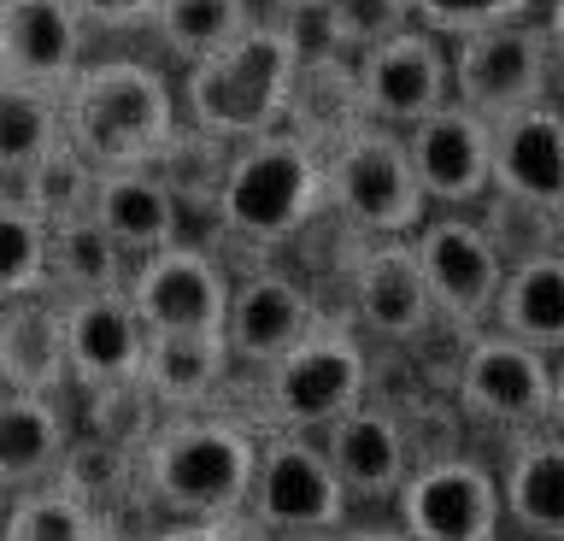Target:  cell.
Segmentation results:
<instances>
[{
    "instance_id": "cell-13",
    "label": "cell",
    "mask_w": 564,
    "mask_h": 541,
    "mask_svg": "<svg viewBox=\"0 0 564 541\" xmlns=\"http://www.w3.org/2000/svg\"><path fill=\"white\" fill-rule=\"evenodd\" d=\"M352 89H359V112L370 125L405 136L453 100V47L430 36L423 24H405L400 36L365 47L352 59Z\"/></svg>"
},
{
    "instance_id": "cell-44",
    "label": "cell",
    "mask_w": 564,
    "mask_h": 541,
    "mask_svg": "<svg viewBox=\"0 0 564 541\" xmlns=\"http://www.w3.org/2000/svg\"><path fill=\"white\" fill-rule=\"evenodd\" d=\"M7 512H12V488L0 483V530H7Z\"/></svg>"
},
{
    "instance_id": "cell-32",
    "label": "cell",
    "mask_w": 564,
    "mask_h": 541,
    "mask_svg": "<svg viewBox=\"0 0 564 541\" xmlns=\"http://www.w3.org/2000/svg\"><path fill=\"white\" fill-rule=\"evenodd\" d=\"M135 470H141V453L118 447V442H100V435H70L59 470H53V483L70 488L77 500H88L95 512L106 518L123 495H135Z\"/></svg>"
},
{
    "instance_id": "cell-38",
    "label": "cell",
    "mask_w": 564,
    "mask_h": 541,
    "mask_svg": "<svg viewBox=\"0 0 564 541\" xmlns=\"http://www.w3.org/2000/svg\"><path fill=\"white\" fill-rule=\"evenodd\" d=\"M148 541H247V518H212V523L171 518V523H159Z\"/></svg>"
},
{
    "instance_id": "cell-46",
    "label": "cell",
    "mask_w": 564,
    "mask_h": 541,
    "mask_svg": "<svg viewBox=\"0 0 564 541\" xmlns=\"http://www.w3.org/2000/svg\"><path fill=\"white\" fill-rule=\"evenodd\" d=\"M558 100H564V95H558Z\"/></svg>"
},
{
    "instance_id": "cell-15",
    "label": "cell",
    "mask_w": 564,
    "mask_h": 541,
    "mask_svg": "<svg viewBox=\"0 0 564 541\" xmlns=\"http://www.w3.org/2000/svg\"><path fill=\"white\" fill-rule=\"evenodd\" d=\"M405 153L430 213H476L494 195V125L458 100L405 130Z\"/></svg>"
},
{
    "instance_id": "cell-36",
    "label": "cell",
    "mask_w": 564,
    "mask_h": 541,
    "mask_svg": "<svg viewBox=\"0 0 564 541\" xmlns=\"http://www.w3.org/2000/svg\"><path fill=\"white\" fill-rule=\"evenodd\" d=\"M535 12H541V0H412V24H423L441 42H465L476 30L535 19Z\"/></svg>"
},
{
    "instance_id": "cell-16",
    "label": "cell",
    "mask_w": 564,
    "mask_h": 541,
    "mask_svg": "<svg viewBox=\"0 0 564 541\" xmlns=\"http://www.w3.org/2000/svg\"><path fill=\"white\" fill-rule=\"evenodd\" d=\"M329 312L317 306V294L282 266H253L247 277H236L229 294V318H224V342L236 371H264L276 365L289 347H300L324 324Z\"/></svg>"
},
{
    "instance_id": "cell-33",
    "label": "cell",
    "mask_w": 564,
    "mask_h": 541,
    "mask_svg": "<svg viewBox=\"0 0 564 541\" xmlns=\"http://www.w3.org/2000/svg\"><path fill=\"white\" fill-rule=\"evenodd\" d=\"M47 294V224L18 195H0V306Z\"/></svg>"
},
{
    "instance_id": "cell-39",
    "label": "cell",
    "mask_w": 564,
    "mask_h": 541,
    "mask_svg": "<svg viewBox=\"0 0 564 541\" xmlns=\"http://www.w3.org/2000/svg\"><path fill=\"white\" fill-rule=\"evenodd\" d=\"M341 541H417V535L405 530L400 518H370V523L347 518V523H341Z\"/></svg>"
},
{
    "instance_id": "cell-23",
    "label": "cell",
    "mask_w": 564,
    "mask_h": 541,
    "mask_svg": "<svg viewBox=\"0 0 564 541\" xmlns=\"http://www.w3.org/2000/svg\"><path fill=\"white\" fill-rule=\"evenodd\" d=\"M70 382L65 365V301L59 294H24L0 306V389L59 394Z\"/></svg>"
},
{
    "instance_id": "cell-17",
    "label": "cell",
    "mask_w": 564,
    "mask_h": 541,
    "mask_svg": "<svg viewBox=\"0 0 564 541\" xmlns=\"http://www.w3.org/2000/svg\"><path fill=\"white\" fill-rule=\"evenodd\" d=\"M317 442L329 447V465L352 506H394L400 500L405 477H412V442H405V424L388 400L370 394L365 407H352Z\"/></svg>"
},
{
    "instance_id": "cell-11",
    "label": "cell",
    "mask_w": 564,
    "mask_h": 541,
    "mask_svg": "<svg viewBox=\"0 0 564 541\" xmlns=\"http://www.w3.org/2000/svg\"><path fill=\"white\" fill-rule=\"evenodd\" d=\"M412 253L423 266V283H430V301L441 312V324H447L453 336L488 329L500 283H506V259L488 241L482 218L476 213H430L412 236Z\"/></svg>"
},
{
    "instance_id": "cell-31",
    "label": "cell",
    "mask_w": 564,
    "mask_h": 541,
    "mask_svg": "<svg viewBox=\"0 0 564 541\" xmlns=\"http://www.w3.org/2000/svg\"><path fill=\"white\" fill-rule=\"evenodd\" d=\"M0 541H106V518L59 483H35L12 495Z\"/></svg>"
},
{
    "instance_id": "cell-21",
    "label": "cell",
    "mask_w": 564,
    "mask_h": 541,
    "mask_svg": "<svg viewBox=\"0 0 564 541\" xmlns=\"http://www.w3.org/2000/svg\"><path fill=\"white\" fill-rule=\"evenodd\" d=\"M183 213H188L183 195L159 177V165L100 171L95 218L130 259H148V253H165V248H176V241H188L183 236Z\"/></svg>"
},
{
    "instance_id": "cell-22",
    "label": "cell",
    "mask_w": 564,
    "mask_h": 541,
    "mask_svg": "<svg viewBox=\"0 0 564 541\" xmlns=\"http://www.w3.org/2000/svg\"><path fill=\"white\" fill-rule=\"evenodd\" d=\"M494 470H500L506 530L564 541V424L511 435Z\"/></svg>"
},
{
    "instance_id": "cell-19",
    "label": "cell",
    "mask_w": 564,
    "mask_h": 541,
    "mask_svg": "<svg viewBox=\"0 0 564 541\" xmlns=\"http://www.w3.org/2000/svg\"><path fill=\"white\" fill-rule=\"evenodd\" d=\"M141 359H148V324L135 318L123 289L65 301V365L83 394L112 389V382H135Z\"/></svg>"
},
{
    "instance_id": "cell-43",
    "label": "cell",
    "mask_w": 564,
    "mask_h": 541,
    "mask_svg": "<svg viewBox=\"0 0 564 541\" xmlns=\"http://www.w3.org/2000/svg\"><path fill=\"white\" fill-rule=\"evenodd\" d=\"M553 424H564V354L553 359Z\"/></svg>"
},
{
    "instance_id": "cell-45",
    "label": "cell",
    "mask_w": 564,
    "mask_h": 541,
    "mask_svg": "<svg viewBox=\"0 0 564 541\" xmlns=\"http://www.w3.org/2000/svg\"><path fill=\"white\" fill-rule=\"evenodd\" d=\"M500 541H546V535H518V530H506Z\"/></svg>"
},
{
    "instance_id": "cell-42",
    "label": "cell",
    "mask_w": 564,
    "mask_h": 541,
    "mask_svg": "<svg viewBox=\"0 0 564 541\" xmlns=\"http://www.w3.org/2000/svg\"><path fill=\"white\" fill-rule=\"evenodd\" d=\"M247 541H341V530H259V523H247Z\"/></svg>"
},
{
    "instance_id": "cell-34",
    "label": "cell",
    "mask_w": 564,
    "mask_h": 541,
    "mask_svg": "<svg viewBox=\"0 0 564 541\" xmlns=\"http://www.w3.org/2000/svg\"><path fill=\"white\" fill-rule=\"evenodd\" d=\"M405 24H412V0H329L306 30H317V47L359 59L365 47L400 36Z\"/></svg>"
},
{
    "instance_id": "cell-5",
    "label": "cell",
    "mask_w": 564,
    "mask_h": 541,
    "mask_svg": "<svg viewBox=\"0 0 564 541\" xmlns=\"http://www.w3.org/2000/svg\"><path fill=\"white\" fill-rule=\"evenodd\" d=\"M253 377V407H247V424L259 435L264 430H294V435H324L329 424H341L352 407L370 400V382H377V359H370V342L352 329L347 318H324L300 347H289L276 365Z\"/></svg>"
},
{
    "instance_id": "cell-41",
    "label": "cell",
    "mask_w": 564,
    "mask_h": 541,
    "mask_svg": "<svg viewBox=\"0 0 564 541\" xmlns=\"http://www.w3.org/2000/svg\"><path fill=\"white\" fill-rule=\"evenodd\" d=\"M264 12H276V19H300V24H312L317 12L329 7V0H259Z\"/></svg>"
},
{
    "instance_id": "cell-10",
    "label": "cell",
    "mask_w": 564,
    "mask_h": 541,
    "mask_svg": "<svg viewBox=\"0 0 564 541\" xmlns=\"http://www.w3.org/2000/svg\"><path fill=\"white\" fill-rule=\"evenodd\" d=\"M241 518L259 523V530H329L335 535L352 518V500L329 465V447L317 435L264 430Z\"/></svg>"
},
{
    "instance_id": "cell-30",
    "label": "cell",
    "mask_w": 564,
    "mask_h": 541,
    "mask_svg": "<svg viewBox=\"0 0 564 541\" xmlns=\"http://www.w3.org/2000/svg\"><path fill=\"white\" fill-rule=\"evenodd\" d=\"M95 188H100V171L88 165L70 142H59V148L42 153V160L12 183V195L53 230V224H70V218L95 213Z\"/></svg>"
},
{
    "instance_id": "cell-1",
    "label": "cell",
    "mask_w": 564,
    "mask_h": 541,
    "mask_svg": "<svg viewBox=\"0 0 564 541\" xmlns=\"http://www.w3.org/2000/svg\"><path fill=\"white\" fill-rule=\"evenodd\" d=\"M306 24L259 12L253 30H241L229 47H218L212 59L188 65L176 83L183 100V125L218 136V142H253L289 125L294 89H300V65H306Z\"/></svg>"
},
{
    "instance_id": "cell-12",
    "label": "cell",
    "mask_w": 564,
    "mask_h": 541,
    "mask_svg": "<svg viewBox=\"0 0 564 541\" xmlns=\"http://www.w3.org/2000/svg\"><path fill=\"white\" fill-rule=\"evenodd\" d=\"M123 294H130L135 318L148 324V336H224L236 277L200 241H176L165 253L135 259Z\"/></svg>"
},
{
    "instance_id": "cell-27",
    "label": "cell",
    "mask_w": 564,
    "mask_h": 541,
    "mask_svg": "<svg viewBox=\"0 0 564 541\" xmlns=\"http://www.w3.org/2000/svg\"><path fill=\"white\" fill-rule=\"evenodd\" d=\"M135 259L118 248L112 236L100 230V218H70L47 230V294L59 301H77V294H112L130 283Z\"/></svg>"
},
{
    "instance_id": "cell-6",
    "label": "cell",
    "mask_w": 564,
    "mask_h": 541,
    "mask_svg": "<svg viewBox=\"0 0 564 541\" xmlns=\"http://www.w3.org/2000/svg\"><path fill=\"white\" fill-rule=\"evenodd\" d=\"M324 183H329V213L347 224L352 236H417V224L430 218L423 183L405 153V136L388 125L359 118L324 148Z\"/></svg>"
},
{
    "instance_id": "cell-2",
    "label": "cell",
    "mask_w": 564,
    "mask_h": 541,
    "mask_svg": "<svg viewBox=\"0 0 564 541\" xmlns=\"http://www.w3.org/2000/svg\"><path fill=\"white\" fill-rule=\"evenodd\" d=\"M253 470L259 430L241 412H171L141 447L135 495L148 488V500L165 518H241Z\"/></svg>"
},
{
    "instance_id": "cell-8",
    "label": "cell",
    "mask_w": 564,
    "mask_h": 541,
    "mask_svg": "<svg viewBox=\"0 0 564 541\" xmlns=\"http://www.w3.org/2000/svg\"><path fill=\"white\" fill-rule=\"evenodd\" d=\"M341 318L370 347H382V354H417L435 329H447L435 301H430L412 236H382V241L359 236L352 266H347V312Z\"/></svg>"
},
{
    "instance_id": "cell-18",
    "label": "cell",
    "mask_w": 564,
    "mask_h": 541,
    "mask_svg": "<svg viewBox=\"0 0 564 541\" xmlns=\"http://www.w3.org/2000/svg\"><path fill=\"white\" fill-rule=\"evenodd\" d=\"M88 65V24L70 0H0V77L59 95Z\"/></svg>"
},
{
    "instance_id": "cell-4",
    "label": "cell",
    "mask_w": 564,
    "mask_h": 541,
    "mask_svg": "<svg viewBox=\"0 0 564 541\" xmlns=\"http://www.w3.org/2000/svg\"><path fill=\"white\" fill-rule=\"evenodd\" d=\"M329 213V183H324V148L306 142L300 130H271L253 142L229 148L212 224L218 236L241 241L253 253H276L300 241L317 218Z\"/></svg>"
},
{
    "instance_id": "cell-26",
    "label": "cell",
    "mask_w": 564,
    "mask_h": 541,
    "mask_svg": "<svg viewBox=\"0 0 564 541\" xmlns=\"http://www.w3.org/2000/svg\"><path fill=\"white\" fill-rule=\"evenodd\" d=\"M65 447H70V424H65L59 400L0 389V483L12 495L35 483H53Z\"/></svg>"
},
{
    "instance_id": "cell-35",
    "label": "cell",
    "mask_w": 564,
    "mask_h": 541,
    "mask_svg": "<svg viewBox=\"0 0 564 541\" xmlns=\"http://www.w3.org/2000/svg\"><path fill=\"white\" fill-rule=\"evenodd\" d=\"M476 218H482V230H488L494 248H500L506 266H523V259H535V253H558L564 248V218L541 213V206H529V201L488 195L482 206H476Z\"/></svg>"
},
{
    "instance_id": "cell-29",
    "label": "cell",
    "mask_w": 564,
    "mask_h": 541,
    "mask_svg": "<svg viewBox=\"0 0 564 541\" xmlns=\"http://www.w3.org/2000/svg\"><path fill=\"white\" fill-rule=\"evenodd\" d=\"M65 142V112L53 89L0 77V183H18L24 171Z\"/></svg>"
},
{
    "instance_id": "cell-7",
    "label": "cell",
    "mask_w": 564,
    "mask_h": 541,
    "mask_svg": "<svg viewBox=\"0 0 564 541\" xmlns=\"http://www.w3.org/2000/svg\"><path fill=\"white\" fill-rule=\"evenodd\" d=\"M447 394L465 412V424L500 430L511 442V435L553 424V359L500 329H476L447 371Z\"/></svg>"
},
{
    "instance_id": "cell-40",
    "label": "cell",
    "mask_w": 564,
    "mask_h": 541,
    "mask_svg": "<svg viewBox=\"0 0 564 541\" xmlns=\"http://www.w3.org/2000/svg\"><path fill=\"white\" fill-rule=\"evenodd\" d=\"M541 30H546V47H553V59H558V77H564V0H541Z\"/></svg>"
},
{
    "instance_id": "cell-25",
    "label": "cell",
    "mask_w": 564,
    "mask_h": 541,
    "mask_svg": "<svg viewBox=\"0 0 564 541\" xmlns=\"http://www.w3.org/2000/svg\"><path fill=\"white\" fill-rule=\"evenodd\" d=\"M488 329L535 347L546 359L564 354V248L535 253V259H523V266H506V283H500Z\"/></svg>"
},
{
    "instance_id": "cell-28",
    "label": "cell",
    "mask_w": 564,
    "mask_h": 541,
    "mask_svg": "<svg viewBox=\"0 0 564 541\" xmlns=\"http://www.w3.org/2000/svg\"><path fill=\"white\" fill-rule=\"evenodd\" d=\"M259 12H264L259 0H159L153 36L188 72V65H200V59L218 54V47H229L241 30H253Z\"/></svg>"
},
{
    "instance_id": "cell-20",
    "label": "cell",
    "mask_w": 564,
    "mask_h": 541,
    "mask_svg": "<svg viewBox=\"0 0 564 541\" xmlns=\"http://www.w3.org/2000/svg\"><path fill=\"white\" fill-rule=\"evenodd\" d=\"M494 195L564 218V100L494 118Z\"/></svg>"
},
{
    "instance_id": "cell-24",
    "label": "cell",
    "mask_w": 564,
    "mask_h": 541,
    "mask_svg": "<svg viewBox=\"0 0 564 541\" xmlns=\"http://www.w3.org/2000/svg\"><path fill=\"white\" fill-rule=\"evenodd\" d=\"M236 377L224 336H148L141 359V389L153 394L159 412H212L224 382Z\"/></svg>"
},
{
    "instance_id": "cell-3",
    "label": "cell",
    "mask_w": 564,
    "mask_h": 541,
    "mask_svg": "<svg viewBox=\"0 0 564 541\" xmlns=\"http://www.w3.org/2000/svg\"><path fill=\"white\" fill-rule=\"evenodd\" d=\"M65 142L95 171L159 165L183 130L176 83L148 59H88L59 89Z\"/></svg>"
},
{
    "instance_id": "cell-14",
    "label": "cell",
    "mask_w": 564,
    "mask_h": 541,
    "mask_svg": "<svg viewBox=\"0 0 564 541\" xmlns=\"http://www.w3.org/2000/svg\"><path fill=\"white\" fill-rule=\"evenodd\" d=\"M394 518L417 541H500L506 535V500H500V470L476 453L412 465Z\"/></svg>"
},
{
    "instance_id": "cell-37",
    "label": "cell",
    "mask_w": 564,
    "mask_h": 541,
    "mask_svg": "<svg viewBox=\"0 0 564 541\" xmlns=\"http://www.w3.org/2000/svg\"><path fill=\"white\" fill-rule=\"evenodd\" d=\"M88 30H153L159 0H70Z\"/></svg>"
},
{
    "instance_id": "cell-9",
    "label": "cell",
    "mask_w": 564,
    "mask_h": 541,
    "mask_svg": "<svg viewBox=\"0 0 564 541\" xmlns=\"http://www.w3.org/2000/svg\"><path fill=\"white\" fill-rule=\"evenodd\" d=\"M453 47V100L470 112L511 118L523 107H541V100H558V59L546 47L541 19H511L494 30H476Z\"/></svg>"
}]
</instances>
